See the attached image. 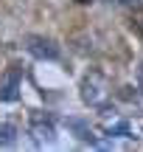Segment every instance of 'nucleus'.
Returning a JSON list of instances; mask_svg holds the SVG:
<instances>
[{"mask_svg":"<svg viewBox=\"0 0 143 152\" xmlns=\"http://www.w3.org/2000/svg\"><path fill=\"white\" fill-rule=\"evenodd\" d=\"M110 99V82L101 71H90L82 79V102L90 104V107H98Z\"/></svg>","mask_w":143,"mask_h":152,"instance_id":"1","label":"nucleus"},{"mask_svg":"<svg viewBox=\"0 0 143 152\" xmlns=\"http://www.w3.org/2000/svg\"><path fill=\"white\" fill-rule=\"evenodd\" d=\"M28 135L37 147H48V144L56 141V130H53V121L51 115H31V127H28Z\"/></svg>","mask_w":143,"mask_h":152,"instance_id":"2","label":"nucleus"},{"mask_svg":"<svg viewBox=\"0 0 143 152\" xmlns=\"http://www.w3.org/2000/svg\"><path fill=\"white\" fill-rule=\"evenodd\" d=\"M25 51L31 56H37V59H51V62L59 59V45L48 37H37V34L25 37Z\"/></svg>","mask_w":143,"mask_h":152,"instance_id":"3","label":"nucleus"},{"mask_svg":"<svg viewBox=\"0 0 143 152\" xmlns=\"http://www.w3.org/2000/svg\"><path fill=\"white\" fill-rule=\"evenodd\" d=\"M20 82H22V71L14 68L3 76V85H0V102H17L20 99Z\"/></svg>","mask_w":143,"mask_h":152,"instance_id":"4","label":"nucleus"},{"mask_svg":"<svg viewBox=\"0 0 143 152\" xmlns=\"http://www.w3.org/2000/svg\"><path fill=\"white\" fill-rule=\"evenodd\" d=\"M17 144V127L11 121H3L0 124V147H14Z\"/></svg>","mask_w":143,"mask_h":152,"instance_id":"5","label":"nucleus"},{"mask_svg":"<svg viewBox=\"0 0 143 152\" xmlns=\"http://www.w3.org/2000/svg\"><path fill=\"white\" fill-rule=\"evenodd\" d=\"M65 124H67V127H70V130H73V132H76V135H79V138H82V141H93V130H90V127H87V124H84V121H79V118H67V121H65Z\"/></svg>","mask_w":143,"mask_h":152,"instance_id":"6","label":"nucleus"},{"mask_svg":"<svg viewBox=\"0 0 143 152\" xmlns=\"http://www.w3.org/2000/svg\"><path fill=\"white\" fill-rule=\"evenodd\" d=\"M104 132H107V135H110V138H112V135L135 138V135H132V127H129L126 121H115V124H107V127H104Z\"/></svg>","mask_w":143,"mask_h":152,"instance_id":"7","label":"nucleus"},{"mask_svg":"<svg viewBox=\"0 0 143 152\" xmlns=\"http://www.w3.org/2000/svg\"><path fill=\"white\" fill-rule=\"evenodd\" d=\"M76 3H82V6H87V3H93V0H76Z\"/></svg>","mask_w":143,"mask_h":152,"instance_id":"8","label":"nucleus"},{"mask_svg":"<svg viewBox=\"0 0 143 152\" xmlns=\"http://www.w3.org/2000/svg\"><path fill=\"white\" fill-rule=\"evenodd\" d=\"M140 76H143V68H140Z\"/></svg>","mask_w":143,"mask_h":152,"instance_id":"9","label":"nucleus"}]
</instances>
